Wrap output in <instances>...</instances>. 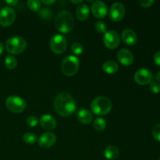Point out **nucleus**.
Segmentation results:
<instances>
[{
  "label": "nucleus",
  "mask_w": 160,
  "mask_h": 160,
  "mask_svg": "<svg viewBox=\"0 0 160 160\" xmlns=\"http://www.w3.org/2000/svg\"><path fill=\"white\" fill-rule=\"evenodd\" d=\"M54 109L62 117H69L76 111L77 103L71 95L62 92L58 94L55 98Z\"/></svg>",
  "instance_id": "1"
},
{
  "label": "nucleus",
  "mask_w": 160,
  "mask_h": 160,
  "mask_svg": "<svg viewBox=\"0 0 160 160\" xmlns=\"http://www.w3.org/2000/svg\"><path fill=\"white\" fill-rule=\"evenodd\" d=\"M74 20L72 14L67 10H61L55 19V27L61 33H69L73 29Z\"/></svg>",
  "instance_id": "2"
},
{
  "label": "nucleus",
  "mask_w": 160,
  "mask_h": 160,
  "mask_svg": "<svg viewBox=\"0 0 160 160\" xmlns=\"http://www.w3.org/2000/svg\"><path fill=\"white\" fill-rule=\"evenodd\" d=\"M112 107L111 100L106 96H98L94 98L91 104L92 112L98 116H104L109 113Z\"/></svg>",
  "instance_id": "3"
},
{
  "label": "nucleus",
  "mask_w": 160,
  "mask_h": 160,
  "mask_svg": "<svg viewBox=\"0 0 160 160\" xmlns=\"http://www.w3.org/2000/svg\"><path fill=\"white\" fill-rule=\"evenodd\" d=\"M80 61L77 56H68L64 58L61 63V70L64 75L68 77L73 76L78 71Z\"/></svg>",
  "instance_id": "4"
},
{
  "label": "nucleus",
  "mask_w": 160,
  "mask_h": 160,
  "mask_svg": "<svg viewBox=\"0 0 160 160\" xmlns=\"http://www.w3.org/2000/svg\"><path fill=\"white\" fill-rule=\"evenodd\" d=\"M26 40L20 36H12L6 41V51L11 54H20L26 49Z\"/></svg>",
  "instance_id": "5"
},
{
  "label": "nucleus",
  "mask_w": 160,
  "mask_h": 160,
  "mask_svg": "<svg viewBox=\"0 0 160 160\" xmlns=\"http://www.w3.org/2000/svg\"><path fill=\"white\" fill-rule=\"evenodd\" d=\"M6 106L7 109L14 113H20L27 107L24 99L17 95H10L6 98Z\"/></svg>",
  "instance_id": "6"
},
{
  "label": "nucleus",
  "mask_w": 160,
  "mask_h": 160,
  "mask_svg": "<svg viewBox=\"0 0 160 160\" xmlns=\"http://www.w3.org/2000/svg\"><path fill=\"white\" fill-rule=\"evenodd\" d=\"M50 48L56 54H62L67 48V41L61 34H55L50 40Z\"/></svg>",
  "instance_id": "7"
},
{
  "label": "nucleus",
  "mask_w": 160,
  "mask_h": 160,
  "mask_svg": "<svg viewBox=\"0 0 160 160\" xmlns=\"http://www.w3.org/2000/svg\"><path fill=\"white\" fill-rule=\"evenodd\" d=\"M16 18V12L12 7L5 6L0 10V25L2 27H9L14 22Z\"/></svg>",
  "instance_id": "8"
},
{
  "label": "nucleus",
  "mask_w": 160,
  "mask_h": 160,
  "mask_svg": "<svg viewBox=\"0 0 160 160\" xmlns=\"http://www.w3.org/2000/svg\"><path fill=\"white\" fill-rule=\"evenodd\" d=\"M134 79L137 84L140 85H145L150 84L152 81L153 74L148 69L142 68L135 72Z\"/></svg>",
  "instance_id": "9"
},
{
  "label": "nucleus",
  "mask_w": 160,
  "mask_h": 160,
  "mask_svg": "<svg viewBox=\"0 0 160 160\" xmlns=\"http://www.w3.org/2000/svg\"><path fill=\"white\" fill-rule=\"evenodd\" d=\"M120 36L117 31L112 30V31H106L104 34L103 42H104L105 45L109 49L117 48L120 45Z\"/></svg>",
  "instance_id": "10"
},
{
  "label": "nucleus",
  "mask_w": 160,
  "mask_h": 160,
  "mask_svg": "<svg viewBox=\"0 0 160 160\" xmlns=\"http://www.w3.org/2000/svg\"><path fill=\"white\" fill-rule=\"evenodd\" d=\"M125 8L122 3L115 2L112 5L109 11V17L113 21H120L124 17Z\"/></svg>",
  "instance_id": "11"
},
{
  "label": "nucleus",
  "mask_w": 160,
  "mask_h": 160,
  "mask_svg": "<svg viewBox=\"0 0 160 160\" xmlns=\"http://www.w3.org/2000/svg\"><path fill=\"white\" fill-rule=\"evenodd\" d=\"M91 9H92V14L96 18L102 19L107 15V6H106V3L102 1L93 2V3L92 5V7H91Z\"/></svg>",
  "instance_id": "12"
},
{
  "label": "nucleus",
  "mask_w": 160,
  "mask_h": 160,
  "mask_svg": "<svg viewBox=\"0 0 160 160\" xmlns=\"http://www.w3.org/2000/svg\"><path fill=\"white\" fill-rule=\"evenodd\" d=\"M56 142V137L53 133L45 132L42 134L38 138V144L40 147L43 148H48L55 145Z\"/></svg>",
  "instance_id": "13"
},
{
  "label": "nucleus",
  "mask_w": 160,
  "mask_h": 160,
  "mask_svg": "<svg viewBox=\"0 0 160 160\" xmlns=\"http://www.w3.org/2000/svg\"><path fill=\"white\" fill-rule=\"evenodd\" d=\"M117 59L123 66H130L134 62V56L128 48H122L117 52Z\"/></svg>",
  "instance_id": "14"
},
{
  "label": "nucleus",
  "mask_w": 160,
  "mask_h": 160,
  "mask_svg": "<svg viewBox=\"0 0 160 160\" xmlns=\"http://www.w3.org/2000/svg\"><path fill=\"white\" fill-rule=\"evenodd\" d=\"M41 126L46 131H52L56 127V120L52 116L45 114L40 118L39 120Z\"/></svg>",
  "instance_id": "15"
},
{
  "label": "nucleus",
  "mask_w": 160,
  "mask_h": 160,
  "mask_svg": "<svg viewBox=\"0 0 160 160\" xmlns=\"http://www.w3.org/2000/svg\"><path fill=\"white\" fill-rule=\"evenodd\" d=\"M121 39L125 44L128 45H135L138 41V37L136 33L132 29H125L122 31Z\"/></svg>",
  "instance_id": "16"
},
{
  "label": "nucleus",
  "mask_w": 160,
  "mask_h": 160,
  "mask_svg": "<svg viewBox=\"0 0 160 160\" xmlns=\"http://www.w3.org/2000/svg\"><path fill=\"white\" fill-rule=\"evenodd\" d=\"M77 117H78V120L83 124H89V123H92V120H93L92 113L87 109H80L78 111Z\"/></svg>",
  "instance_id": "17"
},
{
  "label": "nucleus",
  "mask_w": 160,
  "mask_h": 160,
  "mask_svg": "<svg viewBox=\"0 0 160 160\" xmlns=\"http://www.w3.org/2000/svg\"><path fill=\"white\" fill-rule=\"evenodd\" d=\"M103 154H104L105 158L107 159L114 160L118 158L120 151H119V148L115 145H109L105 148Z\"/></svg>",
  "instance_id": "18"
},
{
  "label": "nucleus",
  "mask_w": 160,
  "mask_h": 160,
  "mask_svg": "<svg viewBox=\"0 0 160 160\" xmlns=\"http://www.w3.org/2000/svg\"><path fill=\"white\" fill-rule=\"evenodd\" d=\"M77 17H78V20H86L89 17V14H90V9L88 5L86 4H81L77 9Z\"/></svg>",
  "instance_id": "19"
},
{
  "label": "nucleus",
  "mask_w": 160,
  "mask_h": 160,
  "mask_svg": "<svg viewBox=\"0 0 160 160\" xmlns=\"http://www.w3.org/2000/svg\"><path fill=\"white\" fill-rule=\"evenodd\" d=\"M103 71L106 72V73L109 74H113L116 73L119 70V66L117 62L113 60L106 61L103 63L102 65Z\"/></svg>",
  "instance_id": "20"
},
{
  "label": "nucleus",
  "mask_w": 160,
  "mask_h": 160,
  "mask_svg": "<svg viewBox=\"0 0 160 160\" xmlns=\"http://www.w3.org/2000/svg\"><path fill=\"white\" fill-rule=\"evenodd\" d=\"M4 63L7 69H9V70H13V69H15L16 67L17 66V60L14 56H7L6 58H5Z\"/></svg>",
  "instance_id": "21"
},
{
  "label": "nucleus",
  "mask_w": 160,
  "mask_h": 160,
  "mask_svg": "<svg viewBox=\"0 0 160 160\" xmlns=\"http://www.w3.org/2000/svg\"><path fill=\"white\" fill-rule=\"evenodd\" d=\"M93 126L95 130L98 131H102L106 128V121L102 117H98L93 122Z\"/></svg>",
  "instance_id": "22"
},
{
  "label": "nucleus",
  "mask_w": 160,
  "mask_h": 160,
  "mask_svg": "<svg viewBox=\"0 0 160 160\" xmlns=\"http://www.w3.org/2000/svg\"><path fill=\"white\" fill-rule=\"evenodd\" d=\"M38 140V137L35 134L31 132H28L23 134V141L28 145H33Z\"/></svg>",
  "instance_id": "23"
},
{
  "label": "nucleus",
  "mask_w": 160,
  "mask_h": 160,
  "mask_svg": "<svg viewBox=\"0 0 160 160\" xmlns=\"http://www.w3.org/2000/svg\"><path fill=\"white\" fill-rule=\"evenodd\" d=\"M28 6L34 12H38L41 9V2L38 0H28Z\"/></svg>",
  "instance_id": "24"
},
{
  "label": "nucleus",
  "mask_w": 160,
  "mask_h": 160,
  "mask_svg": "<svg viewBox=\"0 0 160 160\" xmlns=\"http://www.w3.org/2000/svg\"><path fill=\"white\" fill-rule=\"evenodd\" d=\"M95 31L100 34H105L107 30V26L103 21H97L95 24Z\"/></svg>",
  "instance_id": "25"
},
{
  "label": "nucleus",
  "mask_w": 160,
  "mask_h": 160,
  "mask_svg": "<svg viewBox=\"0 0 160 160\" xmlns=\"http://www.w3.org/2000/svg\"><path fill=\"white\" fill-rule=\"evenodd\" d=\"M71 50L75 55L77 56H80L83 53L84 51V48H83V45L81 43H78V42H75L73 45H71Z\"/></svg>",
  "instance_id": "26"
},
{
  "label": "nucleus",
  "mask_w": 160,
  "mask_h": 160,
  "mask_svg": "<svg viewBox=\"0 0 160 160\" xmlns=\"http://www.w3.org/2000/svg\"><path fill=\"white\" fill-rule=\"evenodd\" d=\"M39 15L44 20H50L52 18V12L50 9L48 8H44L39 12Z\"/></svg>",
  "instance_id": "27"
},
{
  "label": "nucleus",
  "mask_w": 160,
  "mask_h": 160,
  "mask_svg": "<svg viewBox=\"0 0 160 160\" xmlns=\"http://www.w3.org/2000/svg\"><path fill=\"white\" fill-rule=\"evenodd\" d=\"M38 119L37 118V117H34V116H31L27 120V123L31 128H35L38 123Z\"/></svg>",
  "instance_id": "28"
},
{
  "label": "nucleus",
  "mask_w": 160,
  "mask_h": 160,
  "mask_svg": "<svg viewBox=\"0 0 160 160\" xmlns=\"http://www.w3.org/2000/svg\"><path fill=\"white\" fill-rule=\"evenodd\" d=\"M149 89L153 94H159L160 92V84L158 82L152 81L150 83Z\"/></svg>",
  "instance_id": "29"
},
{
  "label": "nucleus",
  "mask_w": 160,
  "mask_h": 160,
  "mask_svg": "<svg viewBox=\"0 0 160 160\" xmlns=\"http://www.w3.org/2000/svg\"><path fill=\"white\" fill-rule=\"evenodd\" d=\"M152 135L156 141L160 142V123H158L153 128Z\"/></svg>",
  "instance_id": "30"
},
{
  "label": "nucleus",
  "mask_w": 160,
  "mask_h": 160,
  "mask_svg": "<svg viewBox=\"0 0 160 160\" xmlns=\"http://www.w3.org/2000/svg\"><path fill=\"white\" fill-rule=\"evenodd\" d=\"M154 3L153 0H140L139 1V4L144 8H148L152 6Z\"/></svg>",
  "instance_id": "31"
},
{
  "label": "nucleus",
  "mask_w": 160,
  "mask_h": 160,
  "mask_svg": "<svg viewBox=\"0 0 160 160\" xmlns=\"http://www.w3.org/2000/svg\"><path fill=\"white\" fill-rule=\"evenodd\" d=\"M154 62H156V65L160 67V51L157 52L154 55Z\"/></svg>",
  "instance_id": "32"
},
{
  "label": "nucleus",
  "mask_w": 160,
  "mask_h": 160,
  "mask_svg": "<svg viewBox=\"0 0 160 160\" xmlns=\"http://www.w3.org/2000/svg\"><path fill=\"white\" fill-rule=\"evenodd\" d=\"M42 2L45 5H52L56 2V0H48H48H42Z\"/></svg>",
  "instance_id": "33"
},
{
  "label": "nucleus",
  "mask_w": 160,
  "mask_h": 160,
  "mask_svg": "<svg viewBox=\"0 0 160 160\" xmlns=\"http://www.w3.org/2000/svg\"><path fill=\"white\" fill-rule=\"evenodd\" d=\"M6 2L7 3V4L10 5V6H15L16 4H17L18 3V1L17 0H14V1H12V0H7V1H6Z\"/></svg>",
  "instance_id": "34"
},
{
  "label": "nucleus",
  "mask_w": 160,
  "mask_h": 160,
  "mask_svg": "<svg viewBox=\"0 0 160 160\" xmlns=\"http://www.w3.org/2000/svg\"><path fill=\"white\" fill-rule=\"evenodd\" d=\"M3 50H4V46H3L2 43L0 42V55L3 52Z\"/></svg>",
  "instance_id": "35"
},
{
  "label": "nucleus",
  "mask_w": 160,
  "mask_h": 160,
  "mask_svg": "<svg viewBox=\"0 0 160 160\" xmlns=\"http://www.w3.org/2000/svg\"><path fill=\"white\" fill-rule=\"evenodd\" d=\"M156 81H158V83H160V71H159L157 73V74H156Z\"/></svg>",
  "instance_id": "36"
},
{
  "label": "nucleus",
  "mask_w": 160,
  "mask_h": 160,
  "mask_svg": "<svg viewBox=\"0 0 160 160\" xmlns=\"http://www.w3.org/2000/svg\"><path fill=\"white\" fill-rule=\"evenodd\" d=\"M71 2L72 3H76V4H78V3H81L82 2V0H78V1H74V0H71Z\"/></svg>",
  "instance_id": "37"
},
{
  "label": "nucleus",
  "mask_w": 160,
  "mask_h": 160,
  "mask_svg": "<svg viewBox=\"0 0 160 160\" xmlns=\"http://www.w3.org/2000/svg\"><path fill=\"white\" fill-rule=\"evenodd\" d=\"M159 160H160V158H159Z\"/></svg>",
  "instance_id": "38"
}]
</instances>
